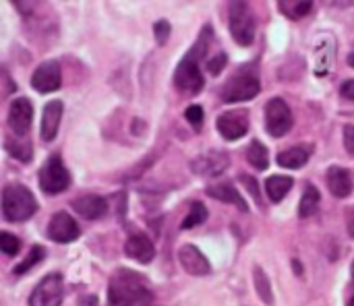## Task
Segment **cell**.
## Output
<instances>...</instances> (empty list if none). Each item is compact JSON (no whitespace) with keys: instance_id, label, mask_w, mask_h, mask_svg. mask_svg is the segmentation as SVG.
I'll use <instances>...</instances> for the list:
<instances>
[{"instance_id":"obj_1","label":"cell","mask_w":354,"mask_h":306,"mask_svg":"<svg viewBox=\"0 0 354 306\" xmlns=\"http://www.w3.org/2000/svg\"><path fill=\"white\" fill-rule=\"evenodd\" d=\"M108 300L112 306H141L149 305L153 300V294L145 276L122 267L110 280Z\"/></svg>"},{"instance_id":"obj_2","label":"cell","mask_w":354,"mask_h":306,"mask_svg":"<svg viewBox=\"0 0 354 306\" xmlns=\"http://www.w3.org/2000/svg\"><path fill=\"white\" fill-rule=\"evenodd\" d=\"M209 39H212V27H203V31H201L199 39L195 41V46L187 52V56L176 66L174 85L185 95H197L205 85V79H203L201 68H199V60L207 52Z\"/></svg>"},{"instance_id":"obj_3","label":"cell","mask_w":354,"mask_h":306,"mask_svg":"<svg viewBox=\"0 0 354 306\" xmlns=\"http://www.w3.org/2000/svg\"><path fill=\"white\" fill-rule=\"evenodd\" d=\"M37 211L33 193L23 184H8L2 191V216L6 222H25Z\"/></svg>"},{"instance_id":"obj_4","label":"cell","mask_w":354,"mask_h":306,"mask_svg":"<svg viewBox=\"0 0 354 306\" xmlns=\"http://www.w3.org/2000/svg\"><path fill=\"white\" fill-rule=\"evenodd\" d=\"M259 91H261V85H259L257 66L249 64V66H241L226 81V85L222 87V99L228 102V104L247 102V99H253Z\"/></svg>"},{"instance_id":"obj_5","label":"cell","mask_w":354,"mask_h":306,"mask_svg":"<svg viewBox=\"0 0 354 306\" xmlns=\"http://www.w3.org/2000/svg\"><path fill=\"white\" fill-rule=\"evenodd\" d=\"M230 33L239 46H251L255 37V17L247 2L230 4Z\"/></svg>"},{"instance_id":"obj_6","label":"cell","mask_w":354,"mask_h":306,"mask_svg":"<svg viewBox=\"0 0 354 306\" xmlns=\"http://www.w3.org/2000/svg\"><path fill=\"white\" fill-rule=\"evenodd\" d=\"M39 187L46 195H58L71 187V174L60 155H52L39 170Z\"/></svg>"},{"instance_id":"obj_7","label":"cell","mask_w":354,"mask_h":306,"mask_svg":"<svg viewBox=\"0 0 354 306\" xmlns=\"http://www.w3.org/2000/svg\"><path fill=\"white\" fill-rule=\"evenodd\" d=\"M292 128V112L288 104L282 97H274L266 106V131L274 137L280 139Z\"/></svg>"},{"instance_id":"obj_8","label":"cell","mask_w":354,"mask_h":306,"mask_svg":"<svg viewBox=\"0 0 354 306\" xmlns=\"http://www.w3.org/2000/svg\"><path fill=\"white\" fill-rule=\"evenodd\" d=\"M64 298V282L60 274L46 276L29 296V306H60Z\"/></svg>"},{"instance_id":"obj_9","label":"cell","mask_w":354,"mask_h":306,"mask_svg":"<svg viewBox=\"0 0 354 306\" xmlns=\"http://www.w3.org/2000/svg\"><path fill=\"white\" fill-rule=\"evenodd\" d=\"M336 37L332 33H319L313 44V73L317 77H326L336 62Z\"/></svg>"},{"instance_id":"obj_10","label":"cell","mask_w":354,"mask_h":306,"mask_svg":"<svg viewBox=\"0 0 354 306\" xmlns=\"http://www.w3.org/2000/svg\"><path fill=\"white\" fill-rule=\"evenodd\" d=\"M62 85V70L60 64L56 60H46L41 62L33 75H31V87L37 93H50V91H58Z\"/></svg>"},{"instance_id":"obj_11","label":"cell","mask_w":354,"mask_h":306,"mask_svg":"<svg viewBox=\"0 0 354 306\" xmlns=\"http://www.w3.org/2000/svg\"><path fill=\"white\" fill-rule=\"evenodd\" d=\"M218 131L226 141H236L249 131V112L247 110H228L218 118Z\"/></svg>"},{"instance_id":"obj_12","label":"cell","mask_w":354,"mask_h":306,"mask_svg":"<svg viewBox=\"0 0 354 306\" xmlns=\"http://www.w3.org/2000/svg\"><path fill=\"white\" fill-rule=\"evenodd\" d=\"M33 104L27 97H17L8 108V126L17 137H25L31 128Z\"/></svg>"},{"instance_id":"obj_13","label":"cell","mask_w":354,"mask_h":306,"mask_svg":"<svg viewBox=\"0 0 354 306\" xmlns=\"http://www.w3.org/2000/svg\"><path fill=\"white\" fill-rule=\"evenodd\" d=\"M48 238L58 245L73 242L79 238V226L66 211H58L52 216V220L48 224Z\"/></svg>"},{"instance_id":"obj_14","label":"cell","mask_w":354,"mask_h":306,"mask_svg":"<svg viewBox=\"0 0 354 306\" xmlns=\"http://www.w3.org/2000/svg\"><path fill=\"white\" fill-rule=\"evenodd\" d=\"M178 261L189 276H207L212 271L207 257L193 245H183L178 249Z\"/></svg>"},{"instance_id":"obj_15","label":"cell","mask_w":354,"mask_h":306,"mask_svg":"<svg viewBox=\"0 0 354 306\" xmlns=\"http://www.w3.org/2000/svg\"><path fill=\"white\" fill-rule=\"evenodd\" d=\"M230 166V157L226 151H209L193 160V172L199 176H218Z\"/></svg>"},{"instance_id":"obj_16","label":"cell","mask_w":354,"mask_h":306,"mask_svg":"<svg viewBox=\"0 0 354 306\" xmlns=\"http://www.w3.org/2000/svg\"><path fill=\"white\" fill-rule=\"evenodd\" d=\"M73 209L83 218V220H100L108 213V203L100 195H83L73 201Z\"/></svg>"},{"instance_id":"obj_17","label":"cell","mask_w":354,"mask_h":306,"mask_svg":"<svg viewBox=\"0 0 354 306\" xmlns=\"http://www.w3.org/2000/svg\"><path fill=\"white\" fill-rule=\"evenodd\" d=\"M124 253L135 259L137 263H151L153 257H156V249H153V242L145 236V234H131L124 242Z\"/></svg>"},{"instance_id":"obj_18","label":"cell","mask_w":354,"mask_h":306,"mask_svg":"<svg viewBox=\"0 0 354 306\" xmlns=\"http://www.w3.org/2000/svg\"><path fill=\"white\" fill-rule=\"evenodd\" d=\"M62 112H64V106L60 99H52L46 104L44 116H41V139L44 141H54L60 120H62Z\"/></svg>"},{"instance_id":"obj_19","label":"cell","mask_w":354,"mask_h":306,"mask_svg":"<svg viewBox=\"0 0 354 306\" xmlns=\"http://www.w3.org/2000/svg\"><path fill=\"white\" fill-rule=\"evenodd\" d=\"M326 180H328V189L334 197L338 199H344L353 193V178L348 174L346 168L342 166H332L328 168V174H326Z\"/></svg>"},{"instance_id":"obj_20","label":"cell","mask_w":354,"mask_h":306,"mask_svg":"<svg viewBox=\"0 0 354 306\" xmlns=\"http://www.w3.org/2000/svg\"><path fill=\"white\" fill-rule=\"evenodd\" d=\"M205 193H207V197H212V199H218V201H224V203L234 205V207H236L239 211H243V213L249 211V205H247V201L243 199V195H241L232 184H228V182L212 184V187L205 189Z\"/></svg>"},{"instance_id":"obj_21","label":"cell","mask_w":354,"mask_h":306,"mask_svg":"<svg viewBox=\"0 0 354 306\" xmlns=\"http://www.w3.org/2000/svg\"><path fill=\"white\" fill-rule=\"evenodd\" d=\"M292 178L290 176H284V174H274L266 180V193L268 197L274 201V203H280L292 189Z\"/></svg>"},{"instance_id":"obj_22","label":"cell","mask_w":354,"mask_h":306,"mask_svg":"<svg viewBox=\"0 0 354 306\" xmlns=\"http://www.w3.org/2000/svg\"><path fill=\"white\" fill-rule=\"evenodd\" d=\"M309 162V149L307 147H290L278 155V164L282 168H303Z\"/></svg>"},{"instance_id":"obj_23","label":"cell","mask_w":354,"mask_h":306,"mask_svg":"<svg viewBox=\"0 0 354 306\" xmlns=\"http://www.w3.org/2000/svg\"><path fill=\"white\" fill-rule=\"evenodd\" d=\"M317 207H319V191L313 184H307L303 199L299 203V218H303V220L311 218L317 211Z\"/></svg>"},{"instance_id":"obj_24","label":"cell","mask_w":354,"mask_h":306,"mask_svg":"<svg viewBox=\"0 0 354 306\" xmlns=\"http://www.w3.org/2000/svg\"><path fill=\"white\" fill-rule=\"evenodd\" d=\"M247 160L253 168L257 170H266L270 164V155H268V147L261 141H251V145L247 147Z\"/></svg>"},{"instance_id":"obj_25","label":"cell","mask_w":354,"mask_h":306,"mask_svg":"<svg viewBox=\"0 0 354 306\" xmlns=\"http://www.w3.org/2000/svg\"><path fill=\"white\" fill-rule=\"evenodd\" d=\"M253 284H255V290H257L259 298H261L266 305H274V294H272L270 278L263 274L261 267H255V269H253Z\"/></svg>"},{"instance_id":"obj_26","label":"cell","mask_w":354,"mask_h":306,"mask_svg":"<svg viewBox=\"0 0 354 306\" xmlns=\"http://www.w3.org/2000/svg\"><path fill=\"white\" fill-rule=\"evenodd\" d=\"M205 220H207V207H205L203 203L193 201V203H191V209H189V213H187V218H185L183 224H180V228H183V230H191V228L203 224Z\"/></svg>"},{"instance_id":"obj_27","label":"cell","mask_w":354,"mask_h":306,"mask_svg":"<svg viewBox=\"0 0 354 306\" xmlns=\"http://www.w3.org/2000/svg\"><path fill=\"white\" fill-rule=\"evenodd\" d=\"M44 255H46V251H44V247H33L29 253H27V257L19 263V265H15V274L17 276H23V274H27L29 269H33V265H37L41 259H44Z\"/></svg>"},{"instance_id":"obj_28","label":"cell","mask_w":354,"mask_h":306,"mask_svg":"<svg viewBox=\"0 0 354 306\" xmlns=\"http://www.w3.org/2000/svg\"><path fill=\"white\" fill-rule=\"evenodd\" d=\"M313 2L303 0V2H280V12L286 15L288 19H301L311 10Z\"/></svg>"},{"instance_id":"obj_29","label":"cell","mask_w":354,"mask_h":306,"mask_svg":"<svg viewBox=\"0 0 354 306\" xmlns=\"http://www.w3.org/2000/svg\"><path fill=\"white\" fill-rule=\"evenodd\" d=\"M6 149L10 151L12 157H17L21 162H29L31 160V143L25 137H17V145L6 141Z\"/></svg>"},{"instance_id":"obj_30","label":"cell","mask_w":354,"mask_h":306,"mask_svg":"<svg viewBox=\"0 0 354 306\" xmlns=\"http://www.w3.org/2000/svg\"><path fill=\"white\" fill-rule=\"evenodd\" d=\"M0 249H2V253H4V255L12 257V255H17V253H19L21 242H19V238H17V236H12L10 232H0Z\"/></svg>"},{"instance_id":"obj_31","label":"cell","mask_w":354,"mask_h":306,"mask_svg":"<svg viewBox=\"0 0 354 306\" xmlns=\"http://www.w3.org/2000/svg\"><path fill=\"white\" fill-rule=\"evenodd\" d=\"M153 35H156V41L158 46H164L170 37V23L166 19H160L153 23Z\"/></svg>"},{"instance_id":"obj_32","label":"cell","mask_w":354,"mask_h":306,"mask_svg":"<svg viewBox=\"0 0 354 306\" xmlns=\"http://www.w3.org/2000/svg\"><path fill=\"white\" fill-rule=\"evenodd\" d=\"M185 118L189 120V124L193 128H201L203 126V108L201 106H189L187 112H185Z\"/></svg>"},{"instance_id":"obj_33","label":"cell","mask_w":354,"mask_h":306,"mask_svg":"<svg viewBox=\"0 0 354 306\" xmlns=\"http://www.w3.org/2000/svg\"><path fill=\"white\" fill-rule=\"evenodd\" d=\"M239 180L247 187V191L253 195V199L257 201V205H263V201H261V193H259V184H257V180L253 178V176H249V174H241L239 176Z\"/></svg>"},{"instance_id":"obj_34","label":"cell","mask_w":354,"mask_h":306,"mask_svg":"<svg viewBox=\"0 0 354 306\" xmlns=\"http://www.w3.org/2000/svg\"><path fill=\"white\" fill-rule=\"evenodd\" d=\"M226 62H228V58H226V54L224 52H218L216 56H212L209 60H207V70L212 73V75H220L222 70H224V66H226Z\"/></svg>"},{"instance_id":"obj_35","label":"cell","mask_w":354,"mask_h":306,"mask_svg":"<svg viewBox=\"0 0 354 306\" xmlns=\"http://www.w3.org/2000/svg\"><path fill=\"white\" fill-rule=\"evenodd\" d=\"M344 147L346 151L354 157V126L353 124H346L344 126Z\"/></svg>"},{"instance_id":"obj_36","label":"cell","mask_w":354,"mask_h":306,"mask_svg":"<svg viewBox=\"0 0 354 306\" xmlns=\"http://www.w3.org/2000/svg\"><path fill=\"white\" fill-rule=\"evenodd\" d=\"M340 93H342V97H346V99L354 102V79H348V81H344V83H342Z\"/></svg>"},{"instance_id":"obj_37","label":"cell","mask_w":354,"mask_h":306,"mask_svg":"<svg viewBox=\"0 0 354 306\" xmlns=\"http://www.w3.org/2000/svg\"><path fill=\"white\" fill-rule=\"evenodd\" d=\"M292 265H295V274H297V276H301V274H303V269H301V263H299V261H292Z\"/></svg>"},{"instance_id":"obj_38","label":"cell","mask_w":354,"mask_h":306,"mask_svg":"<svg viewBox=\"0 0 354 306\" xmlns=\"http://www.w3.org/2000/svg\"><path fill=\"white\" fill-rule=\"evenodd\" d=\"M348 64H351V66L354 68V52L353 54H348Z\"/></svg>"},{"instance_id":"obj_39","label":"cell","mask_w":354,"mask_h":306,"mask_svg":"<svg viewBox=\"0 0 354 306\" xmlns=\"http://www.w3.org/2000/svg\"><path fill=\"white\" fill-rule=\"evenodd\" d=\"M346 306H354V294L348 298V303H346Z\"/></svg>"},{"instance_id":"obj_40","label":"cell","mask_w":354,"mask_h":306,"mask_svg":"<svg viewBox=\"0 0 354 306\" xmlns=\"http://www.w3.org/2000/svg\"><path fill=\"white\" fill-rule=\"evenodd\" d=\"M353 276H354V263H353Z\"/></svg>"},{"instance_id":"obj_41","label":"cell","mask_w":354,"mask_h":306,"mask_svg":"<svg viewBox=\"0 0 354 306\" xmlns=\"http://www.w3.org/2000/svg\"><path fill=\"white\" fill-rule=\"evenodd\" d=\"M141 306H153V305H141Z\"/></svg>"}]
</instances>
